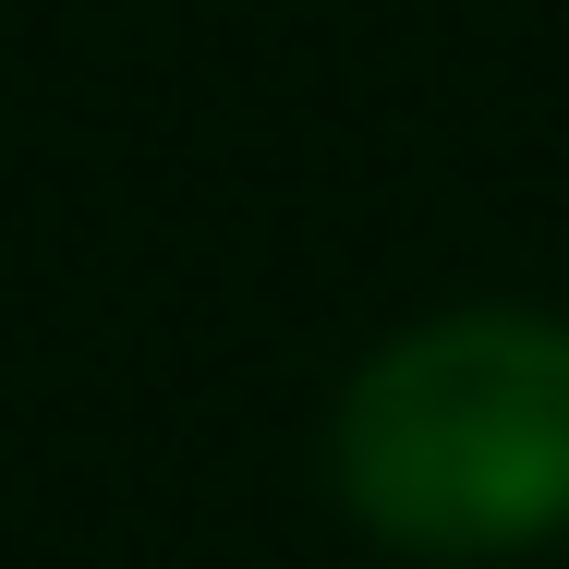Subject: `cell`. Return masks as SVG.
<instances>
[{"label": "cell", "instance_id": "1", "mask_svg": "<svg viewBox=\"0 0 569 569\" xmlns=\"http://www.w3.org/2000/svg\"><path fill=\"white\" fill-rule=\"evenodd\" d=\"M340 497L412 558L569 533V328L485 303L388 340L340 400Z\"/></svg>", "mask_w": 569, "mask_h": 569}]
</instances>
